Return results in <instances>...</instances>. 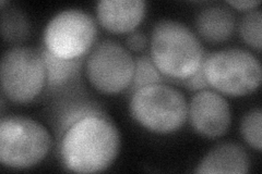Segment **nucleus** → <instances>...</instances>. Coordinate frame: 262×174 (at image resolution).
Wrapping results in <instances>:
<instances>
[{
    "mask_svg": "<svg viewBox=\"0 0 262 174\" xmlns=\"http://www.w3.org/2000/svg\"><path fill=\"white\" fill-rule=\"evenodd\" d=\"M262 13L260 10H251L245 14L239 26V34L246 44L261 51Z\"/></svg>",
    "mask_w": 262,
    "mask_h": 174,
    "instance_id": "nucleus-18",
    "label": "nucleus"
},
{
    "mask_svg": "<svg viewBox=\"0 0 262 174\" xmlns=\"http://www.w3.org/2000/svg\"><path fill=\"white\" fill-rule=\"evenodd\" d=\"M103 109L97 104L85 99H73L62 104L56 114V132L59 139L73 124L88 115L103 113Z\"/></svg>",
    "mask_w": 262,
    "mask_h": 174,
    "instance_id": "nucleus-14",
    "label": "nucleus"
},
{
    "mask_svg": "<svg viewBox=\"0 0 262 174\" xmlns=\"http://www.w3.org/2000/svg\"><path fill=\"white\" fill-rule=\"evenodd\" d=\"M127 47L130 51L142 52L147 45V38L141 32H131L126 39Z\"/></svg>",
    "mask_w": 262,
    "mask_h": 174,
    "instance_id": "nucleus-20",
    "label": "nucleus"
},
{
    "mask_svg": "<svg viewBox=\"0 0 262 174\" xmlns=\"http://www.w3.org/2000/svg\"><path fill=\"white\" fill-rule=\"evenodd\" d=\"M52 137L42 124L19 115L0 121V162L12 169H29L46 158Z\"/></svg>",
    "mask_w": 262,
    "mask_h": 174,
    "instance_id": "nucleus-5",
    "label": "nucleus"
},
{
    "mask_svg": "<svg viewBox=\"0 0 262 174\" xmlns=\"http://www.w3.org/2000/svg\"><path fill=\"white\" fill-rule=\"evenodd\" d=\"M59 140L63 167L77 173H97L108 169L120 148L119 132L105 112L81 119Z\"/></svg>",
    "mask_w": 262,
    "mask_h": 174,
    "instance_id": "nucleus-1",
    "label": "nucleus"
},
{
    "mask_svg": "<svg viewBox=\"0 0 262 174\" xmlns=\"http://www.w3.org/2000/svg\"><path fill=\"white\" fill-rule=\"evenodd\" d=\"M195 27L200 36L212 44L223 43L231 38L236 27V19L231 10L223 6L204 8L196 15Z\"/></svg>",
    "mask_w": 262,
    "mask_h": 174,
    "instance_id": "nucleus-12",
    "label": "nucleus"
},
{
    "mask_svg": "<svg viewBox=\"0 0 262 174\" xmlns=\"http://www.w3.org/2000/svg\"><path fill=\"white\" fill-rule=\"evenodd\" d=\"M129 111L140 126L158 134H170L188 118L184 94L165 83L144 86L131 96Z\"/></svg>",
    "mask_w": 262,
    "mask_h": 174,
    "instance_id": "nucleus-3",
    "label": "nucleus"
},
{
    "mask_svg": "<svg viewBox=\"0 0 262 174\" xmlns=\"http://www.w3.org/2000/svg\"><path fill=\"white\" fill-rule=\"evenodd\" d=\"M39 52L46 65V87L48 90H59L78 77L82 65V58L75 60L59 59L49 53L45 47Z\"/></svg>",
    "mask_w": 262,
    "mask_h": 174,
    "instance_id": "nucleus-13",
    "label": "nucleus"
},
{
    "mask_svg": "<svg viewBox=\"0 0 262 174\" xmlns=\"http://www.w3.org/2000/svg\"><path fill=\"white\" fill-rule=\"evenodd\" d=\"M136 62V69H135V76L133 83H131L130 87L128 88V92L130 94H134L136 90L140 89L144 86H149L153 84H161V83L165 82L161 72L155 67L151 57L141 56L135 59Z\"/></svg>",
    "mask_w": 262,
    "mask_h": 174,
    "instance_id": "nucleus-16",
    "label": "nucleus"
},
{
    "mask_svg": "<svg viewBox=\"0 0 262 174\" xmlns=\"http://www.w3.org/2000/svg\"><path fill=\"white\" fill-rule=\"evenodd\" d=\"M206 53L199 38L184 23L162 20L151 35V59L165 79L184 81L199 70Z\"/></svg>",
    "mask_w": 262,
    "mask_h": 174,
    "instance_id": "nucleus-2",
    "label": "nucleus"
},
{
    "mask_svg": "<svg viewBox=\"0 0 262 174\" xmlns=\"http://www.w3.org/2000/svg\"><path fill=\"white\" fill-rule=\"evenodd\" d=\"M96 34V24L91 15L80 9L63 10L46 26L44 47L59 59H80L93 47Z\"/></svg>",
    "mask_w": 262,
    "mask_h": 174,
    "instance_id": "nucleus-7",
    "label": "nucleus"
},
{
    "mask_svg": "<svg viewBox=\"0 0 262 174\" xmlns=\"http://www.w3.org/2000/svg\"><path fill=\"white\" fill-rule=\"evenodd\" d=\"M250 170V159L245 149L233 143L217 145L210 151L194 170L195 173L245 174Z\"/></svg>",
    "mask_w": 262,
    "mask_h": 174,
    "instance_id": "nucleus-11",
    "label": "nucleus"
},
{
    "mask_svg": "<svg viewBox=\"0 0 262 174\" xmlns=\"http://www.w3.org/2000/svg\"><path fill=\"white\" fill-rule=\"evenodd\" d=\"M261 123L262 111L260 108L251 109L245 115L241 123V134L245 142L251 148L261 152L262 139H261Z\"/></svg>",
    "mask_w": 262,
    "mask_h": 174,
    "instance_id": "nucleus-17",
    "label": "nucleus"
},
{
    "mask_svg": "<svg viewBox=\"0 0 262 174\" xmlns=\"http://www.w3.org/2000/svg\"><path fill=\"white\" fill-rule=\"evenodd\" d=\"M3 95L14 104H30L46 87V65L40 52L29 47L7 51L0 67Z\"/></svg>",
    "mask_w": 262,
    "mask_h": 174,
    "instance_id": "nucleus-6",
    "label": "nucleus"
},
{
    "mask_svg": "<svg viewBox=\"0 0 262 174\" xmlns=\"http://www.w3.org/2000/svg\"><path fill=\"white\" fill-rule=\"evenodd\" d=\"M227 4L229 6H232L233 8H235L236 10L238 11H251L255 9L256 7H258L261 3L259 0H251V2H248V0H246V2H227Z\"/></svg>",
    "mask_w": 262,
    "mask_h": 174,
    "instance_id": "nucleus-21",
    "label": "nucleus"
},
{
    "mask_svg": "<svg viewBox=\"0 0 262 174\" xmlns=\"http://www.w3.org/2000/svg\"><path fill=\"white\" fill-rule=\"evenodd\" d=\"M2 32L6 41L16 44L28 38L30 23L20 10L14 7L2 8Z\"/></svg>",
    "mask_w": 262,
    "mask_h": 174,
    "instance_id": "nucleus-15",
    "label": "nucleus"
},
{
    "mask_svg": "<svg viewBox=\"0 0 262 174\" xmlns=\"http://www.w3.org/2000/svg\"><path fill=\"white\" fill-rule=\"evenodd\" d=\"M202 67L209 85L231 97L253 93L262 79L259 60L242 48H227L207 55Z\"/></svg>",
    "mask_w": 262,
    "mask_h": 174,
    "instance_id": "nucleus-4",
    "label": "nucleus"
},
{
    "mask_svg": "<svg viewBox=\"0 0 262 174\" xmlns=\"http://www.w3.org/2000/svg\"><path fill=\"white\" fill-rule=\"evenodd\" d=\"M188 118L196 133L216 138L224 135L231 127L232 113L223 96L204 89L192 97L188 106Z\"/></svg>",
    "mask_w": 262,
    "mask_h": 174,
    "instance_id": "nucleus-9",
    "label": "nucleus"
},
{
    "mask_svg": "<svg viewBox=\"0 0 262 174\" xmlns=\"http://www.w3.org/2000/svg\"><path fill=\"white\" fill-rule=\"evenodd\" d=\"M135 69L136 62L129 51L112 39L97 44L85 61L90 84L106 95L128 89L134 80Z\"/></svg>",
    "mask_w": 262,
    "mask_h": 174,
    "instance_id": "nucleus-8",
    "label": "nucleus"
},
{
    "mask_svg": "<svg viewBox=\"0 0 262 174\" xmlns=\"http://www.w3.org/2000/svg\"><path fill=\"white\" fill-rule=\"evenodd\" d=\"M182 84L186 86L188 89L199 90V92L200 90L208 89V87H210L209 83L206 80V77H204L202 65L199 68V70L193 74V76L182 81Z\"/></svg>",
    "mask_w": 262,
    "mask_h": 174,
    "instance_id": "nucleus-19",
    "label": "nucleus"
},
{
    "mask_svg": "<svg viewBox=\"0 0 262 174\" xmlns=\"http://www.w3.org/2000/svg\"><path fill=\"white\" fill-rule=\"evenodd\" d=\"M145 8L143 0H102L96 6L97 20L112 33H131L144 19Z\"/></svg>",
    "mask_w": 262,
    "mask_h": 174,
    "instance_id": "nucleus-10",
    "label": "nucleus"
}]
</instances>
